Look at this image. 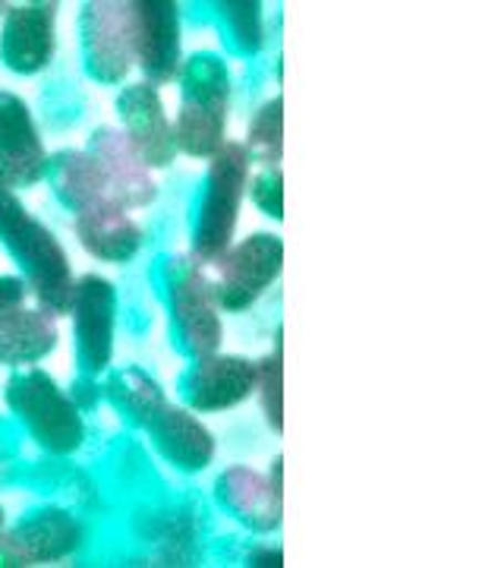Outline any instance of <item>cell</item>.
Wrapping results in <instances>:
<instances>
[{
    "mask_svg": "<svg viewBox=\"0 0 504 568\" xmlns=\"http://www.w3.org/2000/svg\"><path fill=\"white\" fill-rule=\"evenodd\" d=\"M48 178L70 212L80 244L101 263H130L142 244L140 224L126 215L89 152L63 149L48 162Z\"/></svg>",
    "mask_w": 504,
    "mask_h": 568,
    "instance_id": "6da1fadb",
    "label": "cell"
},
{
    "mask_svg": "<svg viewBox=\"0 0 504 568\" xmlns=\"http://www.w3.org/2000/svg\"><path fill=\"white\" fill-rule=\"evenodd\" d=\"M0 244L10 250V256L25 272V282L32 287L41 313L51 320L70 313L73 301V272L70 260L58 244V237L25 212L20 196L0 178Z\"/></svg>",
    "mask_w": 504,
    "mask_h": 568,
    "instance_id": "7a4b0ae2",
    "label": "cell"
},
{
    "mask_svg": "<svg viewBox=\"0 0 504 568\" xmlns=\"http://www.w3.org/2000/svg\"><path fill=\"white\" fill-rule=\"evenodd\" d=\"M181 114L174 123V142L189 159H212L224 145L230 73L215 54H193L181 70Z\"/></svg>",
    "mask_w": 504,
    "mask_h": 568,
    "instance_id": "3957f363",
    "label": "cell"
},
{
    "mask_svg": "<svg viewBox=\"0 0 504 568\" xmlns=\"http://www.w3.org/2000/svg\"><path fill=\"white\" fill-rule=\"evenodd\" d=\"M246 183H249V155H246L243 142H224L212 155L205 196H202L199 215H196V231H193V260L196 263L212 265L222 253L230 250Z\"/></svg>",
    "mask_w": 504,
    "mask_h": 568,
    "instance_id": "277c9868",
    "label": "cell"
},
{
    "mask_svg": "<svg viewBox=\"0 0 504 568\" xmlns=\"http://www.w3.org/2000/svg\"><path fill=\"white\" fill-rule=\"evenodd\" d=\"M7 405L32 433V439L54 455H70L85 439V426H82L76 402L54 383V376H48L41 369L10 376Z\"/></svg>",
    "mask_w": 504,
    "mask_h": 568,
    "instance_id": "5b68a950",
    "label": "cell"
},
{
    "mask_svg": "<svg viewBox=\"0 0 504 568\" xmlns=\"http://www.w3.org/2000/svg\"><path fill=\"white\" fill-rule=\"evenodd\" d=\"M164 294L171 310L174 345L193 361L222 347V316L212 294V282L202 275L196 260L171 256L164 263Z\"/></svg>",
    "mask_w": 504,
    "mask_h": 568,
    "instance_id": "8992f818",
    "label": "cell"
},
{
    "mask_svg": "<svg viewBox=\"0 0 504 568\" xmlns=\"http://www.w3.org/2000/svg\"><path fill=\"white\" fill-rule=\"evenodd\" d=\"M80 29L82 58H85L89 77L104 85L126 80V73L136 63V48H140L136 3H123V0L85 3Z\"/></svg>",
    "mask_w": 504,
    "mask_h": 568,
    "instance_id": "52a82bcc",
    "label": "cell"
},
{
    "mask_svg": "<svg viewBox=\"0 0 504 568\" xmlns=\"http://www.w3.org/2000/svg\"><path fill=\"white\" fill-rule=\"evenodd\" d=\"M212 294L227 313H243L263 297L284 268V244L275 234H249L215 260Z\"/></svg>",
    "mask_w": 504,
    "mask_h": 568,
    "instance_id": "ba28073f",
    "label": "cell"
},
{
    "mask_svg": "<svg viewBox=\"0 0 504 568\" xmlns=\"http://www.w3.org/2000/svg\"><path fill=\"white\" fill-rule=\"evenodd\" d=\"M73 332H76V357L85 376H99L107 369L114 354V320H117V294L114 284L101 275H82L73 284Z\"/></svg>",
    "mask_w": 504,
    "mask_h": 568,
    "instance_id": "9c48e42d",
    "label": "cell"
},
{
    "mask_svg": "<svg viewBox=\"0 0 504 568\" xmlns=\"http://www.w3.org/2000/svg\"><path fill=\"white\" fill-rule=\"evenodd\" d=\"M82 547V525L63 508H41L22 518L10 534H0V566H41L73 556Z\"/></svg>",
    "mask_w": 504,
    "mask_h": 568,
    "instance_id": "30bf717a",
    "label": "cell"
},
{
    "mask_svg": "<svg viewBox=\"0 0 504 568\" xmlns=\"http://www.w3.org/2000/svg\"><path fill=\"white\" fill-rule=\"evenodd\" d=\"M284 458H275L271 477H265L253 467L234 465L224 470L215 484V496L240 525L259 534H271L281 528L284 489H281Z\"/></svg>",
    "mask_w": 504,
    "mask_h": 568,
    "instance_id": "8fae6325",
    "label": "cell"
},
{
    "mask_svg": "<svg viewBox=\"0 0 504 568\" xmlns=\"http://www.w3.org/2000/svg\"><path fill=\"white\" fill-rule=\"evenodd\" d=\"M85 152L123 209H145L158 196V186L152 181V168L142 162L140 149L130 142L123 130L99 126L85 145Z\"/></svg>",
    "mask_w": 504,
    "mask_h": 568,
    "instance_id": "7c38bea8",
    "label": "cell"
},
{
    "mask_svg": "<svg viewBox=\"0 0 504 568\" xmlns=\"http://www.w3.org/2000/svg\"><path fill=\"white\" fill-rule=\"evenodd\" d=\"M259 383V364L240 354H205L183 376V402L193 410H227L246 402Z\"/></svg>",
    "mask_w": 504,
    "mask_h": 568,
    "instance_id": "4fadbf2b",
    "label": "cell"
},
{
    "mask_svg": "<svg viewBox=\"0 0 504 568\" xmlns=\"http://www.w3.org/2000/svg\"><path fill=\"white\" fill-rule=\"evenodd\" d=\"M58 3H20L3 13L0 61L13 73H39L58 48Z\"/></svg>",
    "mask_w": 504,
    "mask_h": 568,
    "instance_id": "5bb4252c",
    "label": "cell"
},
{
    "mask_svg": "<svg viewBox=\"0 0 504 568\" xmlns=\"http://www.w3.org/2000/svg\"><path fill=\"white\" fill-rule=\"evenodd\" d=\"M48 174V152L29 104L13 92H0V178L10 190L35 186Z\"/></svg>",
    "mask_w": 504,
    "mask_h": 568,
    "instance_id": "9a60e30c",
    "label": "cell"
},
{
    "mask_svg": "<svg viewBox=\"0 0 504 568\" xmlns=\"http://www.w3.org/2000/svg\"><path fill=\"white\" fill-rule=\"evenodd\" d=\"M123 133L140 149L142 162L148 168H167L177 155L174 126L164 114V102L152 82H133L117 95Z\"/></svg>",
    "mask_w": 504,
    "mask_h": 568,
    "instance_id": "2e32d148",
    "label": "cell"
},
{
    "mask_svg": "<svg viewBox=\"0 0 504 568\" xmlns=\"http://www.w3.org/2000/svg\"><path fill=\"white\" fill-rule=\"evenodd\" d=\"M140 20V48L136 63L142 67L145 82L155 89L174 82L183 70L181 51V10L171 0H136Z\"/></svg>",
    "mask_w": 504,
    "mask_h": 568,
    "instance_id": "e0dca14e",
    "label": "cell"
},
{
    "mask_svg": "<svg viewBox=\"0 0 504 568\" xmlns=\"http://www.w3.org/2000/svg\"><path fill=\"white\" fill-rule=\"evenodd\" d=\"M145 429H148L158 452L177 470L193 474V470L212 465V458H215V436L208 433V426L202 424L193 410H183V407L164 402L152 414Z\"/></svg>",
    "mask_w": 504,
    "mask_h": 568,
    "instance_id": "ac0fdd59",
    "label": "cell"
},
{
    "mask_svg": "<svg viewBox=\"0 0 504 568\" xmlns=\"http://www.w3.org/2000/svg\"><path fill=\"white\" fill-rule=\"evenodd\" d=\"M58 347L54 320L41 310H25L22 304L0 313V364L32 366Z\"/></svg>",
    "mask_w": 504,
    "mask_h": 568,
    "instance_id": "d6986e66",
    "label": "cell"
},
{
    "mask_svg": "<svg viewBox=\"0 0 504 568\" xmlns=\"http://www.w3.org/2000/svg\"><path fill=\"white\" fill-rule=\"evenodd\" d=\"M104 395L107 402L121 410V417H126L130 424L145 426L152 420V414L167 402L164 388L158 386V379H152L140 366H126L107 376L104 383Z\"/></svg>",
    "mask_w": 504,
    "mask_h": 568,
    "instance_id": "ffe728a7",
    "label": "cell"
},
{
    "mask_svg": "<svg viewBox=\"0 0 504 568\" xmlns=\"http://www.w3.org/2000/svg\"><path fill=\"white\" fill-rule=\"evenodd\" d=\"M246 155L249 162L278 168L284 155V102L281 95L265 102L259 114L249 121V136H246Z\"/></svg>",
    "mask_w": 504,
    "mask_h": 568,
    "instance_id": "44dd1931",
    "label": "cell"
},
{
    "mask_svg": "<svg viewBox=\"0 0 504 568\" xmlns=\"http://www.w3.org/2000/svg\"><path fill=\"white\" fill-rule=\"evenodd\" d=\"M224 26L230 32V41L240 48L243 54H256L265 41L263 26V3L256 0H230V3H218Z\"/></svg>",
    "mask_w": 504,
    "mask_h": 568,
    "instance_id": "7402d4cb",
    "label": "cell"
},
{
    "mask_svg": "<svg viewBox=\"0 0 504 568\" xmlns=\"http://www.w3.org/2000/svg\"><path fill=\"white\" fill-rule=\"evenodd\" d=\"M259 398H263V410L268 426L281 436L284 429V354H281V332L275 338V351L259 361Z\"/></svg>",
    "mask_w": 504,
    "mask_h": 568,
    "instance_id": "603a6c76",
    "label": "cell"
},
{
    "mask_svg": "<svg viewBox=\"0 0 504 568\" xmlns=\"http://www.w3.org/2000/svg\"><path fill=\"white\" fill-rule=\"evenodd\" d=\"M253 203L263 209L268 219H284V174L281 168H265L253 178Z\"/></svg>",
    "mask_w": 504,
    "mask_h": 568,
    "instance_id": "cb8c5ba5",
    "label": "cell"
},
{
    "mask_svg": "<svg viewBox=\"0 0 504 568\" xmlns=\"http://www.w3.org/2000/svg\"><path fill=\"white\" fill-rule=\"evenodd\" d=\"M70 398L76 402V407H80V410H92V407L99 405L101 386H95V379H92V376H82V379H76V383H73Z\"/></svg>",
    "mask_w": 504,
    "mask_h": 568,
    "instance_id": "d4e9b609",
    "label": "cell"
},
{
    "mask_svg": "<svg viewBox=\"0 0 504 568\" xmlns=\"http://www.w3.org/2000/svg\"><path fill=\"white\" fill-rule=\"evenodd\" d=\"M22 297H25V282L17 275H0V313L22 304Z\"/></svg>",
    "mask_w": 504,
    "mask_h": 568,
    "instance_id": "484cf974",
    "label": "cell"
},
{
    "mask_svg": "<svg viewBox=\"0 0 504 568\" xmlns=\"http://www.w3.org/2000/svg\"><path fill=\"white\" fill-rule=\"evenodd\" d=\"M249 566H284V552L281 549H256L249 552Z\"/></svg>",
    "mask_w": 504,
    "mask_h": 568,
    "instance_id": "4316f807",
    "label": "cell"
},
{
    "mask_svg": "<svg viewBox=\"0 0 504 568\" xmlns=\"http://www.w3.org/2000/svg\"><path fill=\"white\" fill-rule=\"evenodd\" d=\"M10 10V3H0V13H7Z\"/></svg>",
    "mask_w": 504,
    "mask_h": 568,
    "instance_id": "83f0119b",
    "label": "cell"
},
{
    "mask_svg": "<svg viewBox=\"0 0 504 568\" xmlns=\"http://www.w3.org/2000/svg\"><path fill=\"white\" fill-rule=\"evenodd\" d=\"M0 534H3V508H0Z\"/></svg>",
    "mask_w": 504,
    "mask_h": 568,
    "instance_id": "f1b7e54d",
    "label": "cell"
}]
</instances>
